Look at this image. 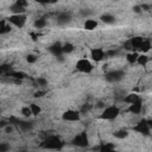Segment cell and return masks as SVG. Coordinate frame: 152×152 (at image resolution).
Returning a JSON list of instances; mask_svg holds the SVG:
<instances>
[{
    "instance_id": "23",
    "label": "cell",
    "mask_w": 152,
    "mask_h": 152,
    "mask_svg": "<svg viewBox=\"0 0 152 152\" xmlns=\"http://www.w3.org/2000/svg\"><path fill=\"white\" fill-rule=\"evenodd\" d=\"M101 20L104 24H113L114 20H115V18L112 14H103V15H101Z\"/></svg>"
},
{
    "instance_id": "40",
    "label": "cell",
    "mask_w": 152,
    "mask_h": 152,
    "mask_svg": "<svg viewBox=\"0 0 152 152\" xmlns=\"http://www.w3.org/2000/svg\"><path fill=\"white\" fill-rule=\"evenodd\" d=\"M6 125H7V122H6L5 120H1V121H0V127H5Z\"/></svg>"
},
{
    "instance_id": "38",
    "label": "cell",
    "mask_w": 152,
    "mask_h": 152,
    "mask_svg": "<svg viewBox=\"0 0 152 152\" xmlns=\"http://www.w3.org/2000/svg\"><path fill=\"white\" fill-rule=\"evenodd\" d=\"M140 8L144 10V11H150V6H148V5H141Z\"/></svg>"
},
{
    "instance_id": "31",
    "label": "cell",
    "mask_w": 152,
    "mask_h": 152,
    "mask_svg": "<svg viewBox=\"0 0 152 152\" xmlns=\"http://www.w3.org/2000/svg\"><path fill=\"white\" fill-rule=\"evenodd\" d=\"M10 148V145L6 142H0V152H6Z\"/></svg>"
},
{
    "instance_id": "25",
    "label": "cell",
    "mask_w": 152,
    "mask_h": 152,
    "mask_svg": "<svg viewBox=\"0 0 152 152\" xmlns=\"http://www.w3.org/2000/svg\"><path fill=\"white\" fill-rule=\"evenodd\" d=\"M147 62H148V57L146 55H138V58H137L135 63H138L140 65H145Z\"/></svg>"
},
{
    "instance_id": "15",
    "label": "cell",
    "mask_w": 152,
    "mask_h": 152,
    "mask_svg": "<svg viewBox=\"0 0 152 152\" xmlns=\"http://www.w3.org/2000/svg\"><path fill=\"white\" fill-rule=\"evenodd\" d=\"M10 11H11L13 14H24V12H25V7L18 5V4H13V5L10 7Z\"/></svg>"
},
{
    "instance_id": "24",
    "label": "cell",
    "mask_w": 152,
    "mask_h": 152,
    "mask_svg": "<svg viewBox=\"0 0 152 152\" xmlns=\"http://www.w3.org/2000/svg\"><path fill=\"white\" fill-rule=\"evenodd\" d=\"M62 50H63V53H70L74 51V45L71 43H65L62 45Z\"/></svg>"
},
{
    "instance_id": "28",
    "label": "cell",
    "mask_w": 152,
    "mask_h": 152,
    "mask_svg": "<svg viewBox=\"0 0 152 152\" xmlns=\"http://www.w3.org/2000/svg\"><path fill=\"white\" fill-rule=\"evenodd\" d=\"M45 25H46V20L44 18H39L34 21V26L37 28H43V27H45Z\"/></svg>"
},
{
    "instance_id": "2",
    "label": "cell",
    "mask_w": 152,
    "mask_h": 152,
    "mask_svg": "<svg viewBox=\"0 0 152 152\" xmlns=\"http://www.w3.org/2000/svg\"><path fill=\"white\" fill-rule=\"evenodd\" d=\"M93 68H94L93 64H91L88 59H86V58H81V59H78V61L76 62V69L80 70L81 72L89 74V72L93 71Z\"/></svg>"
},
{
    "instance_id": "1",
    "label": "cell",
    "mask_w": 152,
    "mask_h": 152,
    "mask_svg": "<svg viewBox=\"0 0 152 152\" xmlns=\"http://www.w3.org/2000/svg\"><path fill=\"white\" fill-rule=\"evenodd\" d=\"M63 145H64V142H63L58 137H56V135L48 137V138L43 141V144H42L43 147L50 148V150H61V148L63 147Z\"/></svg>"
},
{
    "instance_id": "39",
    "label": "cell",
    "mask_w": 152,
    "mask_h": 152,
    "mask_svg": "<svg viewBox=\"0 0 152 152\" xmlns=\"http://www.w3.org/2000/svg\"><path fill=\"white\" fill-rule=\"evenodd\" d=\"M133 11H134V12H137V13H139V12L141 11V8H140V6H135V7L133 8Z\"/></svg>"
},
{
    "instance_id": "33",
    "label": "cell",
    "mask_w": 152,
    "mask_h": 152,
    "mask_svg": "<svg viewBox=\"0 0 152 152\" xmlns=\"http://www.w3.org/2000/svg\"><path fill=\"white\" fill-rule=\"evenodd\" d=\"M15 4H18V5H20V6H23V7L26 8V6H27L28 2H27V0H17Z\"/></svg>"
},
{
    "instance_id": "41",
    "label": "cell",
    "mask_w": 152,
    "mask_h": 152,
    "mask_svg": "<svg viewBox=\"0 0 152 152\" xmlns=\"http://www.w3.org/2000/svg\"><path fill=\"white\" fill-rule=\"evenodd\" d=\"M58 0H50V4H56Z\"/></svg>"
},
{
    "instance_id": "21",
    "label": "cell",
    "mask_w": 152,
    "mask_h": 152,
    "mask_svg": "<svg viewBox=\"0 0 152 152\" xmlns=\"http://www.w3.org/2000/svg\"><path fill=\"white\" fill-rule=\"evenodd\" d=\"M138 52L137 51H131L129 53H127V56H126V59H127V62L128 63H131V64H133V63H135L137 62V58H138Z\"/></svg>"
},
{
    "instance_id": "20",
    "label": "cell",
    "mask_w": 152,
    "mask_h": 152,
    "mask_svg": "<svg viewBox=\"0 0 152 152\" xmlns=\"http://www.w3.org/2000/svg\"><path fill=\"white\" fill-rule=\"evenodd\" d=\"M150 49H151V42L148 39H142L139 50L142 52H147V51H150Z\"/></svg>"
},
{
    "instance_id": "17",
    "label": "cell",
    "mask_w": 152,
    "mask_h": 152,
    "mask_svg": "<svg viewBox=\"0 0 152 152\" xmlns=\"http://www.w3.org/2000/svg\"><path fill=\"white\" fill-rule=\"evenodd\" d=\"M139 101H141L140 96H139L138 94H134V93L128 94V95L125 97V102H127V103H134V102H139Z\"/></svg>"
},
{
    "instance_id": "22",
    "label": "cell",
    "mask_w": 152,
    "mask_h": 152,
    "mask_svg": "<svg viewBox=\"0 0 152 152\" xmlns=\"http://www.w3.org/2000/svg\"><path fill=\"white\" fill-rule=\"evenodd\" d=\"M11 31V26L6 24L5 20H0V34H4V33H7Z\"/></svg>"
},
{
    "instance_id": "12",
    "label": "cell",
    "mask_w": 152,
    "mask_h": 152,
    "mask_svg": "<svg viewBox=\"0 0 152 152\" xmlns=\"http://www.w3.org/2000/svg\"><path fill=\"white\" fill-rule=\"evenodd\" d=\"M70 20H71V14L70 13H66V12H63V13L58 14V17H57V23L61 24V25L68 24Z\"/></svg>"
},
{
    "instance_id": "4",
    "label": "cell",
    "mask_w": 152,
    "mask_h": 152,
    "mask_svg": "<svg viewBox=\"0 0 152 152\" xmlns=\"http://www.w3.org/2000/svg\"><path fill=\"white\" fill-rule=\"evenodd\" d=\"M8 21L11 23V24H13L14 26H17V27H23L24 25H25V23H26V17L24 15V14H13V15H11L10 18H8Z\"/></svg>"
},
{
    "instance_id": "32",
    "label": "cell",
    "mask_w": 152,
    "mask_h": 152,
    "mask_svg": "<svg viewBox=\"0 0 152 152\" xmlns=\"http://www.w3.org/2000/svg\"><path fill=\"white\" fill-rule=\"evenodd\" d=\"M26 61H27L28 63H34V62L37 61V57H36L34 55H27V57H26Z\"/></svg>"
},
{
    "instance_id": "6",
    "label": "cell",
    "mask_w": 152,
    "mask_h": 152,
    "mask_svg": "<svg viewBox=\"0 0 152 152\" xmlns=\"http://www.w3.org/2000/svg\"><path fill=\"white\" fill-rule=\"evenodd\" d=\"M124 76H125L124 71H121V70H113V71H110V72H108L106 75V81H108V82H118V81L122 80Z\"/></svg>"
},
{
    "instance_id": "8",
    "label": "cell",
    "mask_w": 152,
    "mask_h": 152,
    "mask_svg": "<svg viewBox=\"0 0 152 152\" xmlns=\"http://www.w3.org/2000/svg\"><path fill=\"white\" fill-rule=\"evenodd\" d=\"M150 129H151V127L148 126L146 120H141L134 126V131H137V132H139V133H141L144 135H148L150 134Z\"/></svg>"
},
{
    "instance_id": "11",
    "label": "cell",
    "mask_w": 152,
    "mask_h": 152,
    "mask_svg": "<svg viewBox=\"0 0 152 152\" xmlns=\"http://www.w3.org/2000/svg\"><path fill=\"white\" fill-rule=\"evenodd\" d=\"M49 51H50V52H51L53 56H56V57H59V56H62V55H63L62 45H61L59 43H56V44L51 45V46L49 48Z\"/></svg>"
},
{
    "instance_id": "27",
    "label": "cell",
    "mask_w": 152,
    "mask_h": 152,
    "mask_svg": "<svg viewBox=\"0 0 152 152\" xmlns=\"http://www.w3.org/2000/svg\"><path fill=\"white\" fill-rule=\"evenodd\" d=\"M127 135H128V132L125 131V129H120V131H116V132L114 133V137L118 138V139H124V138H126Z\"/></svg>"
},
{
    "instance_id": "9",
    "label": "cell",
    "mask_w": 152,
    "mask_h": 152,
    "mask_svg": "<svg viewBox=\"0 0 152 152\" xmlns=\"http://www.w3.org/2000/svg\"><path fill=\"white\" fill-rule=\"evenodd\" d=\"M90 56L95 62H101L106 57V53L101 48H94L90 51Z\"/></svg>"
},
{
    "instance_id": "37",
    "label": "cell",
    "mask_w": 152,
    "mask_h": 152,
    "mask_svg": "<svg viewBox=\"0 0 152 152\" xmlns=\"http://www.w3.org/2000/svg\"><path fill=\"white\" fill-rule=\"evenodd\" d=\"M43 95H45V91H37L34 94V97H42Z\"/></svg>"
},
{
    "instance_id": "29",
    "label": "cell",
    "mask_w": 152,
    "mask_h": 152,
    "mask_svg": "<svg viewBox=\"0 0 152 152\" xmlns=\"http://www.w3.org/2000/svg\"><path fill=\"white\" fill-rule=\"evenodd\" d=\"M21 114H23L24 116H30V115H32L30 107H23V108H21Z\"/></svg>"
},
{
    "instance_id": "36",
    "label": "cell",
    "mask_w": 152,
    "mask_h": 152,
    "mask_svg": "<svg viewBox=\"0 0 152 152\" xmlns=\"http://www.w3.org/2000/svg\"><path fill=\"white\" fill-rule=\"evenodd\" d=\"M38 4H42V5H45V4H50V0H33Z\"/></svg>"
},
{
    "instance_id": "5",
    "label": "cell",
    "mask_w": 152,
    "mask_h": 152,
    "mask_svg": "<svg viewBox=\"0 0 152 152\" xmlns=\"http://www.w3.org/2000/svg\"><path fill=\"white\" fill-rule=\"evenodd\" d=\"M72 144L76 145V146H78V147H87L88 144H89L87 134H86L84 132L81 133V134H77V135L72 139Z\"/></svg>"
},
{
    "instance_id": "18",
    "label": "cell",
    "mask_w": 152,
    "mask_h": 152,
    "mask_svg": "<svg viewBox=\"0 0 152 152\" xmlns=\"http://www.w3.org/2000/svg\"><path fill=\"white\" fill-rule=\"evenodd\" d=\"M97 26V21L94 20V19H87L86 23H84V28L87 31H91V30H95Z\"/></svg>"
},
{
    "instance_id": "3",
    "label": "cell",
    "mask_w": 152,
    "mask_h": 152,
    "mask_svg": "<svg viewBox=\"0 0 152 152\" xmlns=\"http://www.w3.org/2000/svg\"><path fill=\"white\" fill-rule=\"evenodd\" d=\"M118 115H119V108L115 107V106H109V107H107L102 112V114L100 115V118L101 119H104V120H113Z\"/></svg>"
},
{
    "instance_id": "35",
    "label": "cell",
    "mask_w": 152,
    "mask_h": 152,
    "mask_svg": "<svg viewBox=\"0 0 152 152\" xmlns=\"http://www.w3.org/2000/svg\"><path fill=\"white\" fill-rule=\"evenodd\" d=\"M104 53H106V56L113 57V56H115V55H116V51H115V50H110V51H108V52H104Z\"/></svg>"
},
{
    "instance_id": "13",
    "label": "cell",
    "mask_w": 152,
    "mask_h": 152,
    "mask_svg": "<svg viewBox=\"0 0 152 152\" xmlns=\"http://www.w3.org/2000/svg\"><path fill=\"white\" fill-rule=\"evenodd\" d=\"M142 39H144V38H141V37H133V38H131V39L128 40L129 44H131V46H132V50H133V51L139 50Z\"/></svg>"
},
{
    "instance_id": "16",
    "label": "cell",
    "mask_w": 152,
    "mask_h": 152,
    "mask_svg": "<svg viewBox=\"0 0 152 152\" xmlns=\"http://www.w3.org/2000/svg\"><path fill=\"white\" fill-rule=\"evenodd\" d=\"M6 75L10 76V77H13L15 80H19V81H21L23 78L26 77V74L25 72H21V71H8Z\"/></svg>"
},
{
    "instance_id": "14",
    "label": "cell",
    "mask_w": 152,
    "mask_h": 152,
    "mask_svg": "<svg viewBox=\"0 0 152 152\" xmlns=\"http://www.w3.org/2000/svg\"><path fill=\"white\" fill-rule=\"evenodd\" d=\"M141 109H142L141 101H139V102H134V103H129V108H128V110H129L131 113H133V114H139V113L141 112Z\"/></svg>"
},
{
    "instance_id": "10",
    "label": "cell",
    "mask_w": 152,
    "mask_h": 152,
    "mask_svg": "<svg viewBox=\"0 0 152 152\" xmlns=\"http://www.w3.org/2000/svg\"><path fill=\"white\" fill-rule=\"evenodd\" d=\"M11 122H14V125H18L23 131H30V129H32V127H33L32 122L21 121V120H18V119H15V118H11Z\"/></svg>"
},
{
    "instance_id": "34",
    "label": "cell",
    "mask_w": 152,
    "mask_h": 152,
    "mask_svg": "<svg viewBox=\"0 0 152 152\" xmlns=\"http://www.w3.org/2000/svg\"><path fill=\"white\" fill-rule=\"evenodd\" d=\"M4 128H5V132L6 133H12V131H13V127L11 125H6Z\"/></svg>"
},
{
    "instance_id": "19",
    "label": "cell",
    "mask_w": 152,
    "mask_h": 152,
    "mask_svg": "<svg viewBox=\"0 0 152 152\" xmlns=\"http://www.w3.org/2000/svg\"><path fill=\"white\" fill-rule=\"evenodd\" d=\"M114 148H115V146H114L113 144H110V142H106V144H102L101 146L96 147V150H100V151H102V152H110V151H113Z\"/></svg>"
},
{
    "instance_id": "7",
    "label": "cell",
    "mask_w": 152,
    "mask_h": 152,
    "mask_svg": "<svg viewBox=\"0 0 152 152\" xmlns=\"http://www.w3.org/2000/svg\"><path fill=\"white\" fill-rule=\"evenodd\" d=\"M62 119L65 121H78L80 120V113L77 110L69 109L62 114Z\"/></svg>"
},
{
    "instance_id": "30",
    "label": "cell",
    "mask_w": 152,
    "mask_h": 152,
    "mask_svg": "<svg viewBox=\"0 0 152 152\" xmlns=\"http://www.w3.org/2000/svg\"><path fill=\"white\" fill-rule=\"evenodd\" d=\"M37 84H38V86L44 87V86H46V84H48V81H46L45 78H43V77H38V78H37Z\"/></svg>"
},
{
    "instance_id": "26",
    "label": "cell",
    "mask_w": 152,
    "mask_h": 152,
    "mask_svg": "<svg viewBox=\"0 0 152 152\" xmlns=\"http://www.w3.org/2000/svg\"><path fill=\"white\" fill-rule=\"evenodd\" d=\"M30 109H31V113H32V115H38L39 113H40V107L38 106V104H36V103H31L30 106Z\"/></svg>"
}]
</instances>
